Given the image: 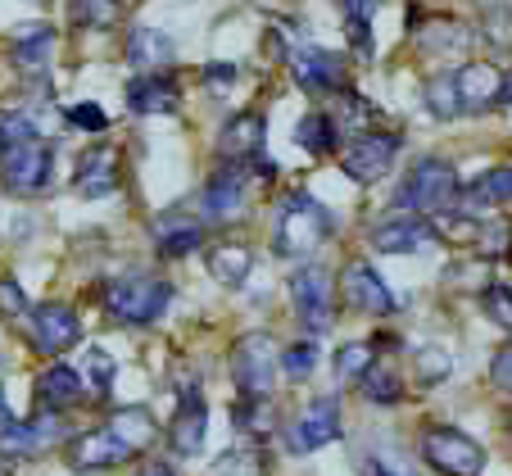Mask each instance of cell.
Returning a JSON list of instances; mask_svg holds the SVG:
<instances>
[{"instance_id":"9c48e42d","label":"cell","mask_w":512,"mask_h":476,"mask_svg":"<svg viewBox=\"0 0 512 476\" xmlns=\"http://www.w3.org/2000/svg\"><path fill=\"white\" fill-rule=\"evenodd\" d=\"M82 340V322L68 304H37L28 318V345L41 359H55V354L73 350Z\"/></svg>"},{"instance_id":"f6af8a7d","label":"cell","mask_w":512,"mask_h":476,"mask_svg":"<svg viewBox=\"0 0 512 476\" xmlns=\"http://www.w3.org/2000/svg\"><path fill=\"white\" fill-rule=\"evenodd\" d=\"M236 82V64H209L204 68V87L209 91H227Z\"/></svg>"},{"instance_id":"f907efd6","label":"cell","mask_w":512,"mask_h":476,"mask_svg":"<svg viewBox=\"0 0 512 476\" xmlns=\"http://www.w3.org/2000/svg\"><path fill=\"white\" fill-rule=\"evenodd\" d=\"M0 476H10V467H0Z\"/></svg>"},{"instance_id":"681fc988","label":"cell","mask_w":512,"mask_h":476,"mask_svg":"<svg viewBox=\"0 0 512 476\" xmlns=\"http://www.w3.org/2000/svg\"><path fill=\"white\" fill-rule=\"evenodd\" d=\"M372 476H395V472H390V467H372Z\"/></svg>"},{"instance_id":"ee69618b","label":"cell","mask_w":512,"mask_h":476,"mask_svg":"<svg viewBox=\"0 0 512 476\" xmlns=\"http://www.w3.org/2000/svg\"><path fill=\"white\" fill-rule=\"evenodd\" d=\"M490 381H494L499 390H512V340L490 359Z\"/></svg>"},{"instance_id":"4316f807","label":"cell","mask_w":512,"mask_h":476,"mask_svg":"<svg viewBox=\"0 0 512 476\" xmlns=\"http://www.w3.org/2000/svg\"><path fill=\"white\" fill-rule=\"evenodd\" d=\"M377 340H345L336 350V359H331V368H336L340 381H363L372 368H377Z\"/></svg>"},{"instance_id":"1f68e13d","label":"cell","mask_w":512,"mask_h":476,"mask_svg":"<svg viewBox=\"0 0 512 476\" xmlns=\"http://www.w3.org/2000/svg\"><path fill=\"white\" fill-rule=\"evenodd\" d=\"M68 14L78 28H114L123 19V0H68Z\"/></svg>"},{"instance_id":"f35d334b","label":"cell","mask_w":512,"mask_h":476,"mask_svg":"<svg viewBox=\"0 0 512 476\" xmlns=\"http://www.w3.org/2000/svg\"><path fill=\"white\" fill-rule=\"evenodd\" d=\"M481 309H485V318H490V322H499L503 331H512V286H508V282L485 286Z\"/></svg>"},{"instance_id":"5b68a950","label":"cell","mask_w":512,"mask_h":476,"mask_svg":"<svg viewBox=\"0 0 512 476\" xmlns=\"http://www.w3.org/2000/svg\"><path fill=\"white\" fill-rule=\"evenodd\" d=\"M422 458L440 476H481L485 472V449L458 427H426L422 431Z\"/></svg>"},{"instance_id":"4fadbf2b","label":"cell","mask_w":512,"mask_h":476,"mask_svg":"<svg viewBox=\"0 0 512 476\" xmlns=\"http://www.w3.org/2000/svg\"><path fill=\"white\" fill-rule=\"evenodd\" d=\"M127 458H136V454L109 427L82 431V436L68 440V467L73 472H109V467H123Z\"/></svg>"},{"instance_id":"5bb4252c","label":"cell","mask_w":512,"mask_h":476,"mask_svg":"<svg viewBox=\"0 0 512 476\" xmlns=\"http://www.w3.org/2000/svg\"><path fill=\"white\" fill-rule=\"evenodd\" d=\"M340 295H345V304L358 313H395L399 309L390 286L381 282V272L368 268V263H345V272H340Z\"/></svg>"},{"instance_id":"9a60e30c","label":"cell","mask_w":512,"mask_h":476,"mask_svg":"<svg viewBox=\"0 0 512 476\" xmlns=\"http://www.w3.org/2000/svg\"><path fill=\"white\" fill-rule=\"evenodd\" d=\"M64 436V422L55 413H37L28 422H10V427L0 431V458H37L46 454V445Z\"/></svg>"},{"instance_id":"6da1fadb","label":"cell","mask_w":512,"mask_h":476,"mask_svg":"<svg viewBox=\"0 0 512 476\" xmlns=\"http://www.w3.org/2000/svg\"><path fill=\"white\" fill-rule=\"evenodd\" d=\"M173 304V286L164 277H145V272H127L105 286V313L123 327H150L159 322Z\"/></svg>"},{"instance_id":"3957f363","label":"cell","mask_w":512,"mask_h":476,"mask_svg":"<svg viewBox=\"0 0 512 476\" xmlns=\"http://www.w3.org/2000/svg\"><path fill=\"white\" fill-rule=\"evenodd\" d=\"M458 191H463V182H458L454 164H445V159H417L413 168H408V177L399 182L395 191V204L399 214H440V209H449V204L458 200Z\"/></svg>"},{"instance_id":"ffe728a7","label":"cell","mask_w":512,"mask_h":476,"mask_svg":"<svg viewBox=\"0 0 512 476\" xmlns=\"http://www.w3.org/2000/svg\"><path fill=\"white\" fill-rule=\"evenodd\" d=\"M449 78H454L463 114H485V109L499 105V96H503V73L494 64H463L458 73H449Z\"/></svg>"},{"instance_id":"ba28073f","label":"cell","mask_w":512,"mask_h":476,"mask_svg":"<svg viewBox=\"0 0 512 476\" xmlns=\"http://www.w3.org/2000/svg\"><path fill=\"white\" fill-rule=\"evenodd\" d=\"M286 64H290V78H295V87L309 91V96H331V91L345 87V64H340V55L313 46V41L290 46Z\"/></svg>"},{"instance_id":"d590c367","label":"cell","mask_w":512,"mask_h":476,"mask_svg":"<svg viewBox=\"0 0 512 476\" xmlns=\"http://www.w3.org/2000/svg\"><path fill=\"white\" fill-rule=\"evenodd\" d=\"M417 41H422L426 50H454L467 41V32H463V23H454V19H431L426 28H417Z\"/></svg>"},{"instance_id":"8992f818","label":"cell","mask_w":512,"mask_h":476,"mask_svg":"<svg viewBox=\"0 0 512 476\" xmlns=\"http://www.w3.org/2000/svg\"><path fill=\"white\" fill-rule=\"evenodd\" d=\"M281 372V354L272 350V340L263 331L241 336L232 350V381L241 386V395L250 399H272V381Z\"/></svg>"},{"instance_id":"e0dca14e","label":"cell","mask_w":512,"mask_h":476,"mask_svg":"<svg viewBox=\"0 0 512 476\" xmlns=\"http://www.w3.org/2000/svg\"><path fill=\"white\" fill-rule=\"evenodd\" d=\"M245 191H250V177H245V164H223L218 173L204 182L200 191V204L204 214L218 218V223H227V218H236L245 209Z\"/></svg>"},{"instance_id":"ab89813d","label":"cell","mask_w":512,"mask_h":476,"mask_svg":"<svg viewBox=\"0 0 512 476\" xmlns=\"http://www.w3.org/2000/svg\"><path fill=\"white\" fill-rule=\"evenodd\" d=\"M87 381L96 395H109V386H114V359H109L105 350H91L87 354Z\"/></svg>"},{"instance_id":"277c9868","label":"cell","mask_w":512,"mask_h":476,"mask_svg":"<svg viewBox=\"0 0 512 476\" xmlns=\"http://www.w3.org/2000/svg\"><path fill=\"white\" fill-rule=\"evenodd\" d=\"M50 173H55V150H50L46 136L19 141L14 150L0 155V186L10 195H37L50 182Z\"/></svg>"},{"instance_id":"d4e9b609","label":"cell","mask_w":512,"mask_h":476,"mask_svg":"<svg viewBox=\"0 0 512 476\" xmlns=\"http://www.w3.org/2000/svg\"><path fill=\"white\" fill-rule=\"evenodd\" d=\"M127 64L141 68V73H164L173 64V41L159 28H132V37H127Z\"/></svg>"},{"instance_id":"2e32d148","label":"cell","mask_w":512,"mask_h":476,"mask_svg":"<svg viewBox=\"0 0 512 476\" xmlns=\"http://www.w3.org/2000/svg\"><path fill=\"white\" fill-rule=\"evenodd\" d=\"M73 191L82 200H105L118 191V150L114 146H87L73 168Z\"/></svg>"},{"instance_id":"7a4b0ae2","label":"cell","mask_w":512,"mask_h":476,"mask_svg":"<svg viewBox=\"0 0 512 476\" xmlns=\"http://www.w3.org/2000/svg\"><path fill=\"white\" fill-rule=\"evenodd\" d=\"M327 236H331V218L313 195L295 191V195L281 200L277 223H272V250L277 254H286V259H304V254H313Z\"/></svg>"},{"instance_id":"7bdbcfd3","label":"cell","mask_w":512,"mask_h":476,"mask_svg":"<svg viewBox=\"0 0 512 476\" xmlns=\"http://www.w3.org/2000/svg\"><path fill=\"white\" fill-rule=\"evenodd\" d=\"M485 37H490L494 46H512V10L508 5H494V10L485 14Z\"/></svg>"},{"instance_id":"f1b7e54d","label":"cell","mask_w":512,"mask_h":476,"mask_svg":"<svg viewBox=\"0 0 512 476\" xmlns=\"http://www.w3.org/2000/svg\"><path fill=\"white\" fill-rule=\"evenodd\" d=\"M232 422H236V431H245V436H254V440L272 436V431H277V413H272V399H250V395H241V399L232 404Z\"/></svg>"},{"instance_id":"8d00e7d4","label":"cell","mask_w":512,"mask_h":476,"mask_svg":"<svg viewBox=\"0 0 512 476\" xmlns=\"http://www.w3.org/2000/svg\"><path fill=\"white\" fill-rule=\"evenodd\" d=\"M313 368H318V340H295V345L281 354V372H286L290 381H304Z\"/></svg>"},{"instance_id":"52a82bcc","label":"cell","mask_w":512,"mask_h":476,"mask_svg":"<svg viewBox=\"0 0 512 476\" xmlns=\"http://www.w3.org/2000/svg\"><path fill=\"white\" fill-rule=\"evenodd\" d=\"M290 304H295V318L304 322V331H309V336H322V331L336 322L331 277L318 268V263H309V268H300L295 277H290Z\"/></svg>"},{"instance_id":"836d02e7","label":"cell","mask_w":512,"mask_h":476,"mask_svg":"<svg viewBox=\"0 0 512 476\" xmlns=\"http://www.w3.org/2000/svg\"><path fill=\"white\" fill-rule=\"evenodd\" d=\"M358 390H363L368 404H399V399H404V381H399L390 368H372L368 377L358 381Z\"/></svg>"},{"instance_id":"8fae6325","label":"cell","mask_w":512,"mask_h":476,"mask_svg":"<svg viewBox=\"0 0 512 476\" xmlns=\"http://www.w3.org/2000/svg\"><path fill=\"white\" fill-rule=\"evenodd\" d=\"M340 431H345L340 404L327 395V399H313L309 408H300V418L290 422V431H286V445L295 449V454H313V449L336 445Z\"/></svg>"},{"instance_id":"d6986e66","label":"cell","mask_w":512,"mask_h":476,"mask_svg":"<svg viewBox=\"0 0 512 476\" xmlns=\"http://www.w3.org/2000/svg\"><path fill=\"white\" fill-rule=\"evenodd\" d=\"M82 395H87V381H82L78 368H68V363H50L37 377V386H32V404H37L41 413H55V418L68 413Z\"/></svg>"},{"instance_id":"4dcf8cb0","label":"cell","mask_w":512,"mask_h":476,"mask_svg":"<svg viewBox=\"0 0 512 476\" xmlns=\"http://www.w3.org/2000/svg\"><path fill=\"white\" fill-rule=\"evenodd\" d=\"M295 141L309 155H336V123L327 114H304L300 127H295Z\"/></svg>"},{"instance_id":"74e56055","label":"cell","mask_w":512,"mask_h":476,"mask_svg":"<svg viewBox=\"0 0 512 476\" xmlns=\"http://www.w3.org/2000/svg\"><path fill=\"white\" fill-rule=\"evenodd\" d=\"M37 132V123H32V114H14V109H0V155L5 150H14L19 141H32Z\"/></svg>"},{"instance_id":"603a6c76","label":"cell","mask_w":512,"mask_h":476,"mask_svg":"<svg viewBox=\"0 0 512 476\" xmlns=\"http://www.w3.org/2000/svg\"><path fill=\"white\" fill-rule=\"evenodd\" d=\"M182 105V91H177L173 78H164V73H141V78L127 82V109L132 114H173V109Z\"/></svg>"},{"instance_id":"7402d4cb","label":"cell","mask_w":512,"mask_h":476,"mask_svg":"<svg viewBox=\"0 0 512 476\" xmlns=\"http://www.w3.org/2000/svg\"><path fill=\"white\" fill-rule=\"evenodd\" d=\"M50 55H55V32L46 28V23H32V28H23L19 37H14V68H19L23 78L32 82V87H46V68H50Z\"/></svg>"},{"instance_id":"83f0119b","label":"cell","mask_w":512,"mask_h":476,"mask_svg":"<svg viewBox=\"0 0 512 476\" xmlns=\"http://www.w3.org/2000/svg\"><path fill=\"white\" fill-rule=\"evenodd\" d=\"M254 268V254L245 250V245H218V250L209 254V272H213V282L218 286H241L245 277H250Z\"/></svg>"},{"instance_id":"b9f144b4","label":"cell","mask_w":512,"mask_h":476,"mask_svg":"<svg viewBox=\"0 0 512 476\" xmlns=\"http://www.w3.org/2000/svg\"><path fill=\"white\" fill-rule=\"evenodd\" d=\"M23 309H28V295H23V286L14 282V277H0V318H23Z\"/></svg>"},{"instance_id":"7dc6e473","label":"cell","mask_w":512,"mask_h":476,"mask_svg":"<svg viewBox=\"0 0 512 476\" xmlns=\"http://www.w3.org/2000/svg\"><path fill=\"white\" fill-rule=\"evenodd\" d=\"M10 404H5V386H0V431H5V427H10Z\"/></svg>"},{"instance_id":"484cf974","label":"cell","mask_w":512,"mask_h":476,"mask_svg":"<svg viewBox=\"0 0 512 476\" xmlns=\"http://www.w3.org/2000/svg\"><path fill=\"white\" fill-rule=\"evenodd\" d=\"M109 431H114L118 440H123L132 454H141V449H150L155 445V436H159V427H155V418L145 413V408H118L114 418H109Z\"/></svg>"},{"instance_id":"e575fe53","label":"cell","mask_w":512,"mask_h":476,"mask_svg":"<svg viewBox=\"0 0 512 476\" xmlns=\"http://www.w3.org/2000/svg\"><path fill=\"white\" fill-rule=\"evenodd\" d=\"M422 100H426V109H431L435 118H458L463 114V105H458V91H454V78H431L426 82V91H422Z\"/></svg>"},{"instance_id":"bcb514c9","label":"cell","mask_w":512,"mask_h":476,"mask_svg":"<svg viewBox=\"0 0 512 476\" xmlns=\"http://www.w3.org/2000/svg\"><path fill=\"white\" fill-rule=\"evenodd\" d=\"M141 476H177L173 463H164V458H150V463L141 467Z\"/></svg>"},{"instance_id":"c3c4849f","label":"cell","mask_w":512,"mask_h":476,"mask_svg":"<svg viewBox=\"0 0 512 476\" xmlns=\"http://www.w3.org/2000/svg\"><path fill=\"white\" fill-rule=\"evenodd\" d=\"M499 100H503V105H512V73H503V96Z\"/></svg>"},{"instance_id":"ac0fdd59","label":"cell","mask_w":512,"mask_h":476,"mask_svg":"<svg viewBox=\"0 0 512 476\" xmlns=\"http://www.w3.org/2000/svg\"><path fill=\"white\" fill-rule=\"evenodd\" d=\"M368 241H372V250H381V254H417L435 241V227L417 214H395V218H381Z\"/></svg>"},{"instance_id":"44dd1931","label":"cell","mask_w":512,"mask_h":476,"mask_svg":"<svg viewBox=\"0 0 512 476\" xmlns=\"http://www.w3.org/2000/svg\"><path fill=\"white\" fill-rule=\"evenodd\" d=\"M263 136H268L263 114L245 109V114L227 118V127L218 132V155H223L227 164H250V159L263 155Z\"/></svg>"},{"instance_id":"d6a6232c","label":"cell","mask_w":512,"mask_h":476,"mask_svg":"<svg viewBox=\"0 0 512 476\" xmlns=\"http://www.w3.org/2000/svg\"><path fill=\"white\" fill-rule=\"evenodd\" d=\"M472 200L476 204H508L512 200V164L503 168H490L472 182Z\"/></svg>"},{"instance_id":"30bf717a","label":"cell","mask_w":512,"mask_h":476,"mask_svg":"<svg viewBox=\"0 0 512 476\" xmlns=\"http://www.w3.org/2000/svg\"><path fill=\"white\" fill-rule=\"evenodd\" d=\"M395 155H399L395 132H368V136H354V141L340 150V168H345V177L368 186V182H381V177L390 173Z\"/></svg>"},{"instance_id":"60d3db41","label":"cell","mask_w":512,"mask_h":476,"mask_svg":"<svg viewBox=\"0 0 512 476\" xmlns=\"http://www.w3.org/2000/svg\"><path fill=\"white\" fill-rule=\"evenodd\" d=\"M64 118H68V127H82V132H105L109 127V114L100 105H91V100L87 105H73Z\"/></svg>"},{"instance_id":"cb8c5ba5","label":"cell","mask_w":512,"mask_h":476,"mask_svg":"<svg viewBox=\"0 0 512 476\" xmlns=\"http://www.w3.org/2000/svg\"><path fill=\"white\" fill-rule=\"evenodd\" d=\"M155 245L164 259H186V254H195L204 245V227L191 214L173 209V214L155 218Z\"/></svg>"},{"instance_id":"f546056e","label":"cell","mask_w":512,"mask_h":476,"mask_svg":"<svg viewBox=\"0 0 512 476\" xmlns=\"http://www.w3.org/2000/svg\"><path fill=\"white\" fill-rule=\"evenodd\" d=\"M340 10H345V23H349V37H354V50L368 59V55H372V19H377L381 0H340Z\"/></svg>"},{"instance_id":"7c38bea8","label":"cell","mask_w":512,"mask_h":476,"mask_svg":"<svg viewBox=\"0 0 512 476\" xmlns=\"http://www.w3.org/2000/svg\"><path fill=\"white\" fill-rule=\"evenodd\" d=\"M204 436H209V408H204L200 386L186 381V386H177V413H173V427H168L173 454L195 458L204 449Z\"/></svg>"}]
</instances>
